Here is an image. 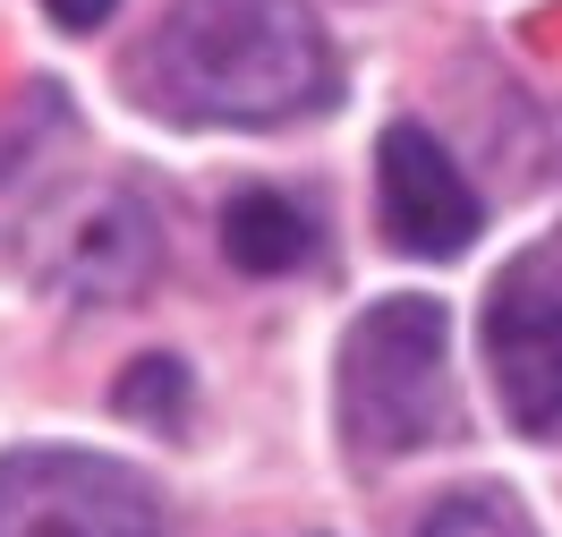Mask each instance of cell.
I'll return each mask as SVG.
<instances>
[{
    "label": "cell",
    "instance_id": "cell-1",
    "mask_svg": "<svg viewBox=\"0 0 562 537\" xmlns=\"http://www.w3.org/2000/svg\"><path fill=\"white\" fill-rule=\"evenodd\" d=\"M137 94L188 128H290L341 94L307 0H179L137 52Z\"/></svg>",
    "mask_w": 562,
    "mask_h": 537
},
{
    "label": "cell",
    "instance_id": "cell-2",
    "mask_svg": "<svg viewBox=\"0 0 562 537\" xmlns=\"http://www.w3.org/2000/svg\"><path fill=\"white\" fill-rule=\"evenodd\" d=\"M333 410L358 461H401L452 435V316L435 299H375L341 333Z\"/></svg>",
    "mask_w": 562,
    "mask_h": 537
},
{
    "label": "cell",
    "instance_id": "cell-3",
    "mask_svg": "<svg viewBox=\"0 0 562 537\" xmlns=\"http://www.w3.org/2000/svg\"><path fill=\"white\" fill-rule=\"evenodd\" d=\"M477 342L503 418L520 435H562V239H537L494 273Z\"/></svg>",
    "mask_w": 562,
    "mask_h": 537
},
{
    "label": "cell",
    "instance_id": "cell-4",
    "mask_svg": "<svg viewBox=\"0 0 562 537\" xmlns=\"http://www.w3.org/2000/svg\"><path fill=\"white\" fill-rule=\"evenodd\" d=\"M0 537H171L137 469L43 444L0 461Z\"/></svg>",
    "mask_w": 562,
    "mask_h": 537
},
{
    "label": "cell",
    "instance_id": "cell-5",
    "mask_svg": "<svg viewBox=\"0 0 562 537\" xmlns=\"http://www.w3.org/2000/svg\"><path fill=\"white\" fill-rule=\"evenodd\" d=\"M375 214H384V239L401 256L443 265V256H460L469 239H477L486 205H477V188L460 179V163L443 154L435 128L392 120L384 145H375Z\"/></svg>",
    "mask_w": 562,
    "mask_h": 537
},
{
    "label": "cell",
    "instance_id": "cell-6",
    "mask_svg": "<svg viewBox=\"0 0 562 537\" xmlns=\"http://www.w3.org/2000/svg\"><path fill=\"white\" fill-rule=\"evenodd\" d=\"M60 282H69L77 299H137V290L154 282V222H145L137 197L103 188V197L69 222V239H60Z\"/></svg>",
    "mask_w": 562,
    "mask_h": 537
},
{
    "label": "cell",
    "instance_id": "cell-7",
    "mask_svg": "<svg viewBox=\"0 0 562 537\" xmlns=\"http://www.w3.org/2000/svg\"><path fill=\"white\" fill-rule=\"evenodd\" d=\"M222 256L239 265V273H299L307 256H316V214L299 205V197H281V188H239L231 205H222Z\"/></svg>",
    "mask_w": 562,
    "mask_h": 537
},
{
    "label": "cell",
    "instance_id": "cell-8",
    "mask_svg": "<svg viewBox=\"0 0 562 537\" xmlns=\"http://www.w3.org/2000/svg\"><path fill=\"white\" fill-rule=\"evenodd\" d=\"M60 137H69L60 94H26V103L0 120V222L43 205V188H52V154L43 145H60Z\"/></svg>",
    "mask_w": 562,
    "mask_h": 537
},
{
    "label": "cell",
    "instance_id": "cell-9",
    "mask_svg": "<svg viewBox=\"0 0 562 537\" xmlns=\"http://www.w3.org/2000/svg\"><path fill=\"white\" fill-rule=\"evenodd\" d=\"M418 537H537V521L503 486H452L443 503H426Z\"/></svg>",
    "mask_w": 562,
    "mask_h": 537
},
{
    "label": "cell",
    "instance_id": "cell-10",
    "mask_svg": "<svg viewBox=\"0 0 562 537\" xmlns=\"http://www.w3.org/2000/svg\"><path fill=\"white\" fill-rule=\"evenodd\" d=\"M179 393H188V367H179V358H137V367L120 376V410L145 418V427H171Z\"/></svg>",
    "mask_w": 562,
    "mask_h": 537
},
{
    "label": "cell",
    "instance_id": "cell-11",
    "mask_svg": "<svg viewBox=\"0 0 562 537\" xmlns=\"http://www.w3.org/2000/svg\"><path fill=\"white\" fill-rule=\"evenodd\" d=\"M43 9H52V18L69 26V35H86V26H103V18L120 9V0H43Z\"/></svg>",
    "mask_w": 562,
    "mask_h": 537
}]
</instances>
